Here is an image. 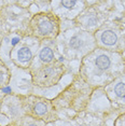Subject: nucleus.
I'll use <instances>...</instances> for the list:
<instances>
[{
  "label": "nucleus",
  "instance_id": "f257e3e1",
  "mask_svg": "<svg viewBox=\"0 0 125 126\" xmlns=\"http://www.w3.org/2000/svg\"><path fill=\"white\" fill-rule=\"evenodd\" d=\"M125 72V57L122 52L96 47L81 59L79 74L94 88L106 86Z\"/></svg>",
  "mask_w": 125,
  "mask_h": 126
},
{
  "label": "nucleus",
  "instance_id": "f03ea898",
  "mask_svg": "<svg viewBox=\"0 0 125 126\" xmlns=\"http://www.w3.org/2000/svg\"><path fill=\"white\" fill-rule=\"evenodd\" d=\"M94 90L95 88L85 82L79 74L69 86L52 100V102L57 111L64 109L80 112L86 108Z\"/></svg>",
  "mask_w": 125,
  "mask_h": 126
},
{
  "label": "nucleus",
  "instance_id": "7ed1b4c3",
  "mask_svg": "<svg viewBox=\"0 0 125 126\" xmlns=\"http://www.w3.org/2000/svg\"><path fill=\"white\" fill-rule=\"evenodd\" d=\"M59 43L62 44L64 55L69 59H82L87 53L97 47L94 32L84 30L81 27L65 32L62 38L59 40Z\"/></svg>",
  "mask_w": 125,
  "mask_h": 126
},
{
  "label": "nucleus",
  "instance_id": "20e7f679",
  "mask_svg": "<svg viewBox=\"0 0 125 126\" xmlns=\"http://www.w3.org/2000/svg\"><path fill=\"white\" fill-rule=\"evenodd\" d=\"M61 33V18L53 12H41L31 16L26 35L43 40H54Z\"/></svg>",
  "mask_w": 125,
  "mask_h": 126
},
{
  "label": "nucleus",
  "instance_id": "39448f33",
  "mask_svg": "<svg viewBox=\"0 0 125 126\" xmlns=\"http://www.w3.org/2000/svg\"><path fill=\"white\" fill-rule=\"evenodd\" d=\"M22 107L25 115L40 120L45 124H49L50 121L57 120V110L54 107L52 100L44 97L22 95Z\"/></svg>",
  "mask_w": 125,
  "mask_h": 126
},
{
  "label": "nucleus",
  "instance_id": "423d86ee",
  "mask_svg": "<svg viewBox=\"0 0 125 126\" xmlns=\"http://www.w3.org/2000/svg\"><path fill=\"white\" fill-rule=\"evenodd\" d=\"M66 72V66L62 63L56 61L50 64L39 65L30 69L32 84L40 88H50L55 86L59 83Z\"/></svg>",
  "mask_w": 125,
  "mask_h": 126
},
{
  "label": "nucleus",
  "instance_id": "0eeeda50",
  "mask_svg": "<svg viewBox=\"0 0 125 126\" xmlns=\"http://www.w3.org/2000/svg\"><path fill=\"white\" fill-rule=\"evenodd\" d=\"M41 41L37 38H32V41L25 43H18L10 52V58L13 64L22 69H29L35 54L38 53Z\"/></svg>",
  "mask_w": 125,
  "mask_h": 126
},
{
  "label": "nucleus",
  "instance_id": "6e6552de",
  "mask_svg": "<svg viewBox=\"0 0 125 126\" xmlns=\"http://www.w3.org/2000/svg\"><path fill=\"white\" fill-rule=\"evenodd\" d=\"M94 37H95L96 44L98 47L121 52L120 45L123 43H121L119 32L116 29H114V27L100 26L97 30H95Z\"/></svg>",
  "mask_w": 125,
  "mask_h": 126
},
{
  "label": "nucleus",
  "instance_id": "1a4fd4ad",
  "mask_svg": "<svg viewBox=\"0 0 125 126\" xmlns=\"http://www.w3.org/2000/svg\"><path fill=\"white\" fill-rule=\"evenodd\" d=\"M56 4L53 7V13L61 16L64 15L68 18H75L80 15V12L84 9L85 0H53Z\"/></svg>",
  "mask_w": 125,
  "mask_h": 126
},
{
  "label": "nucleus",
  "instance_id": "9d476101",
  "mask_svg": "<svg viewBox=\"0 0 125 126\" xmlns=\"http://www.w3.org/2000/svg\"><path fill=\"white\" fill-rule=\"evenodd\" d=\"M108 98L115 104L125 105V72L105 86Z\"/></svg>",
  "mask_w": 125,
  "mask_h": 126
},
{
  "label": "nucleus",
  "instance_id": "9b49d317",
  "mask_svg": "<svg viewBox=\"0 0 125 126\" xmlns=\"http://www.w3.org/2000/svg\"><path fill=\"white\" fill-rule=\"evenodd\" d=\"M1 111L9 117H14V120H21L25 116L22 107V95L5 96L1 102Z\"/></svg>",
  "mask_w": 125,
  "mask_h": 126
},
{
  "label": "nucleus",
  "instance_id": "f8f14e48",
  "mask_svg": "<svg viewBox=\"0 0 125 126\" xmlns=\"http://www.w3.org/2000/svg\"><path fill=\"white\" fill-rule=\"evenodd\" d=\"M35 58H38L39 62L41 63V65L43 64H50V63L55 62V52L53 51V48L49 47V45H42V42L40 43V47L37 53ZM37 67V66H36ZM35 68V67H33ZM31 69V68H30Z\"/></svg>",
  "mask_w": 125,
  "mask_h": 126
},
{
  "label": "nucleus",
  "instance_id": "ddd939ff",
  "mask_svg": "<svg viewBox=\"0 0 125 126\" xmlns=\"http://www.w3.org/2000/svg\"><path fill=\"white\" fill-rule=\"evenodd\" d=\"M9 3H12V4H18V5H23L26 2H29L30 0H7Z\"/></svg>",
  "mask_w": 125,
  "mask_h": 126
},
{
  "label": "nucleus",
  "instance_id": "4468645a",
  "mask_svg": "<svg viewBox=\"0 0 125 126\" xmlns=\"http://www.w3.org/2000/svg\"><path fill=\"white\" fill-rule=\"evenodd\" d=\"M118 120H122V122H118V123H115V125H125V112L122 114V115L119 117Z\"/></svg>",
  "mask_w": 125,
  "mask_h": 126
},
{
  "label": "nucleus",
  "instance_id": "2eb2a0df",
  "mask_svg": "<svg viewBox=\"0 0 125 126\" xmlns=\"http://www.w3.org/2000/svg\"><path fill=\"white\" fill-rule=\"evenodd\" d=\"M4 67H5V66H4V64H3V63H2L1 61H0V70H1V69H3Z\"/></svg>",
  "mask_w": 125,
  "mask_h": 126
},
{
  "label": "nucleus",
  "instance_id": "dca6fc26",
  "mask_svg": "<svg viewBox=\"0 0 125 126\" xmlns=\"http://www.w3.org/2000/svg\"><path fill=\"white\" fill-rule=\"evenodd\" d=\"M1 40H2V37H1V33H0V43H1Z\"/></svg>",
  "mask_w": 125,
  "mask_h": 126
}]
</instances>
